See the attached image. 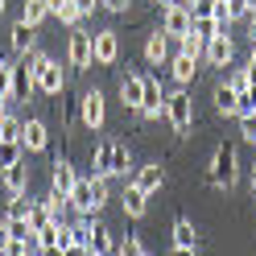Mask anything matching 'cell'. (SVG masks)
<instances>
[{"label":"cell","mask_w":256,"mask_h":256,"mask_svg":"<svg viewBox=\"0 0 256 256\" xmlns=\"http://www.w3.org/2000/svg\"><path fill=\"white\" fill-rule=\"evenodd\" d=\"M120 206H124V215H128V219H145V211H149V194L128 182V186H124V194H120Z\"/></svg>","instance_id":"21"},{"label":"cell","mask_w":256,"mask_h":256,"mask_svg":"<svg viewBox=\"0 0 256 256\" xmlns=\"http://www.w3.org/2000/svg\"><path fill=\"white\" fill-rule=\"evenodd\" d=\"M38 91V78H34V58H21L8 66V104H25L29 95Z\"/></svg>","instance_id":"4"},{"label":"cell","mask_w":256,"mask_h":256,"mask_svg":"<svg viewBox=\"0 0 256 256\" xmlns=\"http://www.w3.org/2000/svg\"><path fill=\"white\" fill-rule=\"evenodd\" d=\"M8 244H12V236H8V223H4V219H0V252H4Z\"/></svg>","instance_id":"43"},{"label":"cell","mask_w":256,"mask_h":256,"mask_svg":"<svg viewBox=\"0 0 256 256\" xmlns=\"http://www.w3.org/2000/svg\"><path fill=\"white\" fill-rule=\"evenodd\" d=\"M0 256H34V248H29L25 240H12V244H8L4 252H0Z\"/></svg>","instance_id":"38"},{"label":"cell","mask_w":256,"mask_h":256,"mask_svg":"<svg viewBox=\"0 0 256 256\" xmlns=\"http://www.w3.org/2000/svg\"><path fill=\"white\" fill-rule=\"evenodd\" d=\"M91 256H104V252H91Z\"/></svg>","instance_id":"52"},{"label":"cell","mask_w":256,"mask_h":256,"mask_svg":"<svg viewBox=\"0 0 256 256\" xmlns=\"http://www.w3.org/2000/svg\"><path fill=\"white\" fill-rule=\"evenodd\" d=\"M46 223H54L50 211H46V202L42 198H29V232H42Z\"/></svg>","instance_id":"31"},{"label":"cell","mask_w":256,"mask_h":256,"mask_svg":"<svg viewBox=\"0 0 256 256\" xmlns=\"http://www.w3.org/2000/svg\"><path fill=\"white\" fill-rule=\"evenodd\" d=\"M145 252V244H140V236H116V256H140Z\"/></svg>","instance_id":"33"},{"label":"cell","mask_w":256,"mask_h":256,"mask_svg":"<svg viewBox=\"0 0 256 256\" xmlns=\"http://www.w3.org/2000/svg\"><path fill=\"white\" fill-rule=\"evenodd\" d=\"M66 62L70 70H91L95 66V50H91V34L87 29H70V42H66Z\"/></svg>","instance_id":"6"},{"label":"cell","mask_w":256,"mask_h":256,"mask_svg":"<svg viewBox=\"0 0 256 256\" xmlns=\"http://www.w3.org/2000/svg\"><path fill=\"white\" fill-rule=\"evenodd\" d=\"M178 50H186V54H194V58H202V50H206V42H202L198 34H186V38H178Z\"/></svg>","instance_id":"36"},{"label":"cell","mask_w":256,"mask_h":256,"mask_svg":"<svg viewBox=\"0 0 256 256\" xmlns=\"http://www.w3.org/2000/svg\"><path fill=\"white\" fill-rule=\"evenodd\" d=\"M46 17H50L46 0H25V4H21V21H29V25H42Z\"/></svg>","instance_id":"30"},{"label":"cell","mask_w":256,"mask_h":256,"mask_svg":"<svg viewBox=\"0 0 256 256\" xmlns=\"http://www.w3.org/2000/svg\"><path fill=\"white\" fill-rule=\"evenodd\" d=\"M202 58L211 62L215 70H223V66H232V62H236V42H232L228 34H215L211 42H206V50H202Z\"/></svg>","instance_id":"10"},{"label":"cell","mask_w":256,"mask_h":256,"mask_svg":"<svg viewBox=\"0 0 256 256\" xmlns=\"http://www.w3.org/2000/svg\"><path fill=\"white\" fill-rule=\"evenodd\" d=\"M21 128H25V120L4 112V120H0V140H21Z\"/></svg>","instance_id":"32"},{"label":"cell","mask_w":256,"mask_h":256,"mask_svg":"<svg viewBox=\"0 0 256 256\" xmlns=\"http://www.w3.org/2000/svg\"><path fill=\"white\" fill-rule=\"evenodd\" d=\"M248 38L256 42V12H248Z\"/></svg>","instance_id":"45"},{"label":"cell","mask_w":256,"mask_h":256,"mask_svg":"<svg viewBox=\"0 0 256 256\" xmlns=\"http://www.w3.org/2000/svg\"><path fill=\"white\" fill-rule=\"evenodd\" d=\"M140 100H145V74L128 66V74L120 78V104H124V112H136Z\"/></svg>","instance_id":"11"},{"label":"cell","mask_w":256,"mask_h":256,"mask_svg":"<svg viewBox=\"0 0 256 256\" xmlns=\"http://www.w3.org/2000/svg\"><path fill=\"white\" fill-rule=\"evenodd\" d=\"M240 120V136L248 140V145H256V112H244V116H236Z\"/></svg>","instance_id":"35"},{"label":"cell","mask_w":256,"mask_h":256,"mask_svg":"<svg viewBox=\"0 0 256 256\" xmlns=\"http://www.w3.org/2000/svg\"><path fill=\"white\" fill-rule=\"evenodd\" d=\"M252 198H256V166H252Z\"/></svg>","instance_id":"48"},{"label":"cell","mask_w":256,"mask_h":256,"mask_svg":"<svg viewBox=\"0 0 256 256\" xmlns=\"http://www.w3.org/2000/svg\"><path fill=\"white\" fill-rule=\"evenodd\" d=\"M62 256H91V248H87V244H66Z\"/></svg>","instance_id":"42"},{"label":"cell","mask_w":256,"mask_h":256,"mask_svg":"<svg viewBox=\"0 0 256 256\" xmlns=\"http://www.w3.org/2000/svg\"><path fill=\"white\" fill-rule=\"evenodd\" d=\"M0 186H4L8 198H25V194H29V166L17 162L12 170H4V174H0Z\"/></svg>","instance_id":"17"},{"label":"cell","mask_w":256,"mask_h":256,"mask_svg":"<svg viewBox=\"0 0 256 256\" xmlns=\"http://www.w3.org/2000/svg\"><path fill=\"white\" fill-rule=\"evenodd\" d=\"M228 83H232V87H236V95H240V91L248 87V70H232V74H228Z\"/></svg>","instance_id":"39"},{"label":"cell","mask_w":256,"mask_h":256,"mask_svg":"<svg viewBox=\"0 0 256 256\" xmlns=\"http://www.w3.org/2000/svg\"><path fill=\"white\" fill-rule=\"evenodd\" d=\"M74 4H78V12H83V21L91 17V12H95V8H104V4H100V0H74Z\"/></svg>","instance_id":"40"},{"label":"cell","mask_w":256,"mask_h":256,"mask_svg":"<svg viewBox=\"0 0 256 256\" xmlns=\"http://www.w3.org/2000/svg\"><path fill=\"white\" fill-rule=\"evenodd\" d=\"M78 120H83V128H91V132H100V128H104V120H108V100H104L100 87L78 95Z\"/></svg>","instance_id":"5"},{"label":"cell","mask_w":256,"mask_h":256,"mask_svg":"<svg viewBox=\"0 0 256 256\" xmlns=\"http://www.w3.org/2000/svg\"><path fill=\"white\" fill-rule=\"evenodd\" d=\"M194 74H198V58L194 54H186V50L170 54V78L178 87H190V83H194Z\"/></svg>","instance_id":"16"},{"label":"cell","mask_w":256,"mask_h":256,"mask_svg":"<svg viewBox=\"0 0 256 256\" xmlns=\"http://www.w3.org/2000/svg\"><path fill=\"white\" fill-rule=\"evenodd\" d=\"M87 248H91V252H104V256L116 252V232H112L100 215H91V244H87Z\"/></svg>","instance_id":"20"},{"label":"cell","mask_w":256,"mask_h":256,"mask_svg":"<svg viewBox=\"0 0 256 256\" xmlns=\"http://www.w3.org/2000/svg\"><path fill=\"white\" fill-rule=\"evenodd\" d=\"M162 29H166L170 38H186V34H190V8L166 4V8H162Z\"/></svg>","instance_id":"18"},{"label":"cell","mask_w":256,"mask_h":256,"mask_svg":"<svg viewBox=\"0 0 256 256\" xmlns=\"http://www.w3.org/2000/svg\"><path fill=\"white\" fill-rule=\"evenodd\" d=\"M215 112H219V116H240V95H236V87L232 83H219L215 87Z\"/></svg>","instance_id":"22"},{"label":"cell","mask_w":256,"mask_h":256,"mask_svg":"<svg viewBox=\"0 0 256 256\" xmlns=\"http://www.w3.org/2000/svg\"><path fill=\"white\" fill-rule=\"evenodd\" d=\"M140 256H149V252H140Z\"/></svg>","instance_id":"53"},{"label":"cell","mask_w":256,"mask_h":256,"mask_svg":"<svg viewBox=\"0 0 256 256\" xmlns=\"http://www.w3.org/2000/svg\"><path fill=\"white\" fill-rule=\"evenodd\" d=\"M174 248H198V228L186 215L174 219Z\"/></svg>","instance_id":"25"},{"label":"cell","mask_w":256,"mask_h":256,"mask_svg":"<svg viewBox=\"0 0 256 256\" xmlns=\"http://www.w3.org/2000/svg\"><path fill=\"white\" fill-rule=\"evenodd\" d=\"M100 4H104L108 12H128V4H132V0H100Z\"/></svg>","instance_id":"41"},{"label":"cell","mask_w":256,"mask_h":256,"mask_svg":"<svg viewBox=\"0 0 256 256\" xmlns=\"http://www.w3.org/2000/svg\"><path fill=\"white\" fill-rule=\"evenodd\" d=\"M206 182H211L215 190H232L240 182V149L236 145H219L211 166H206Z\"/></svg>","instance_id":"1"},{"label":"cell","mask_w":256,"mask_h":256,"mask_svg":"<svg viewBox=\"0 0 256 256\" xmlns=\"http://www.w3.org/2000/svg\"><path fill=\"white\" fill-rule=\"evenodd\" d=\"M21 145H25V153H46V149H50V128H46L42 116H29V120H25Z\"/></svg>","instance_id":"9"},{"label":"cell","mask_w":256,"mask_h":256,"mask_svg":"<svg viewBox=\"0 0 256 256\" xmlns=\"http://www.w3.org/2000/svg\"><path fill=\"white\" fill-rule=\"evenodd\" d=\"M244 112H256V87L252 83L240 91V116H244Z\"/></svg>","instance_id":"37"},{"label":"cell","mask_w":256,"mask_h":256,"mask_svg":"<svg viewBox=\"0 0 256 256\" xmlns=\"http://www.w3.org/2000/svg\"><path fill=\"white\" fill-rule=\"evenodd\" d=\"M228 21H219V17H194V21H190V34H198L202 42H211L215 34H228Z\"/></svg>","instance_id":"26"},{"label":"cell","mask_w":256,"mask_h":256,"mask_svg":"<svg viewBox=\"0 0 256 256\" xmlns=\"http://www.w3.org/2000/svg\"><path fill=\"white\" fill-rule=\"evenodd\" d=\"M74 182H78V170L66 162V157H54V162H50V190H58V194L70 198Z\"/></svg>","instance_id":"14"},{"label":"cell","mask_w":256,"mask_h":256,"mask_svg":"<svg viewBox=\"0 0 256 256\" xmlns=\"http://www.w3.org/2000/svg\"><path fill=\"white\" fill-rule=\"evenodd\" d=\"M223 12V0H194V4H190V21L194 17H219Z\"/></svg>","instance_id":"34"},{"label":"cell","mask_w":256,"mask_h":256,"mask_svg":"<svg viewBox=\"0 0 256 256\" xmlns=\"http://www.w3.org/2000/svg\"><path fill=\"white\" fill-rule=\"evenodd\" d=\"M29 58H34V78H38V91H42V95H50V100H58V95L66 91V74H62V62H54L46 50H34Z\"/></svg>","instance_id":"2"},{"label":"cell","mask_w":256,"mask_h":256,"mask_svg":"<svg viewBox=\"0 0 256 256\" xmlns=\"http://www.w3.org/2000/svg\"><path fill=\"white\" fill-rule=\"evenodd\" d=\"M140 116L145 120H162L166 116V95H162V83H157L153 74H145V100H140Z\"/></svg>","instance_id":"12"},{"label":"cell","mask_w":256,"mask_h":256,"mask_svg":"<svg viewBox=\"0 0 256 256\" xmlns=\"http://www.w3.org/2000/svg\"><path fill=\"white\" fill-rule=\"evenodd\" d=\"M17 162H25V145L21 140H0V174L12 170Z\"/></svg>","instance_id":"28"},{"label":"cell","mask_w":256,"mask_h":256,"mask_svg":"<svg viewBox=\"0 0 256 256\" xmlns=\"http://www.w3.org/2000/svg\"><path fill=\"white\" fill-rule=\"evenodd\" d=\"M4 4H8V0H0V12H4Z\"/></svg>","instance_id":"51"},{"label":"cell","mask_w":256,"mask_h":256,"mask_svg":"<svg viewBox=\"0 0 256 256\" xmlns=\"http://www.w3.org/2000/svg\"><path fill=\"white\" fill-rule=\"evenodd\" d=\"M70 211H74V215H100V211H104V198L95 194V174L74 182V190H70Z\"/></svg>","instance_id":"7"},{"label":"cell","mask_w":256,"mask_h":256,"mask_svg":"<svg viewBox=\"0 0 256 256\" xmlns=\"http://www.w3.org/2000/svg\"><path fill=\"white\" fill-rule=\"evenodd\" d=\"M157 4H162V8H166V4H174V0H157Z\"/></svg>","instance_id":"50"},{"label":"cell","mask_w":256,"mask_h":256,"mask_svg":"<svg viewBox=\"0 0 256 256\" xmlns=\"http://www.w3.org/2000/svg\"><path fill=\"white\" fill-rule=\"evenodd\" d=\"M145 62L149 66H162V62H170V34L162 25L153 29V34L145 38Z\"/></svg>","instance_id":"19"},{"label":"cell","mask_w":256,"mask_h":256,"mask_svg":"<svg viewBox=\"0 0 256 256\" xmlns=\"http://www.w3.org/2000/svg\"><path fill=\"white\" fill-rule=\"evenodd\" d=\"M42 202H46V211H50V219H54V223H66V215H70V198H66V194L50 190V194H46Z\"/></svg>","instance_id":"27"},{"label":"cell","mask_w":256,"mask_h":256,"mask_svg":"<svg viewBox=\"0 0 256 256\" xmlns=\"http://www.w3.org/2000/svg\"><path fill=\"white\" fill-rule=\"evenodd\" d=\"M132 186H136V190H145V194L162 190V186H166V166H162V162H145V166H136V170H132Z\"/></svg>","instance_id":"13"},{"label":"cell","mask_w":256,"mask_h":256,"mask_svg":"<svg viewBox=\"0 0 256 256\" xmlns=\"http://www.w3.org/2000/svg\"><path fill=\"white\" fill-rule=\"evenodd\" d=\"M38 256H62V248H54V244L50 248H38Z\"/></svg>","instance_id":"46"},{"label":"cell","mask_w":256,"mask_h":256,"mask_svg":"<svg viewBox=\"0 0 256 256\" xmlns=\"http://www.w3.org/2000/svg\"><path fill=\"white\" fill-rule=\"evenodd\" d=\"M174 256H194V248H174Z\"/></svg>","instance_id":"47"},{"label":"cell","mask_w":256,"mask_h":256,"mask_svg":"<svg viewBox=\"0 0 256 256\" xmlns=\"http://www.w3.org/2000/svg\"><path fill=\"white\" fill-rule=\"evenodd\" d=\"M8 46H12V54L25 58V54H34L38 50V25H29V21H17L8 29Z\"/></svg>","instance_id":"15"},{"label":"cell","mask_w":256,"mask_h":256,"mask_svg":"<svg viewBox=\"0 0 256 256\" xmlns=\"http://www.w3.org/2000/svg\"><path fill=\"white\" fill-rule=\"evenodd\" d=\"M166 120H170V128H174L178 136H190V132H194V100L186 95V87H178V91L166 95Z\"/></svg>","instance_id":"3"},{"label":"cell","mask_w":256,"mask_h":256,"mask_svg":"<svg viewBox=\"0 0 256 256\" xmlns=\"http://www.w3.org/2000/svg\"><path fill=\"white\" fill-rule=\"evenodd\" d=\"M244 70H248V83H252V87H256V54H252V58H248V66H244Z\"/></svg>","instance_id":"44"},{"label":"cell","mask_w":256,"mask_h":256,"mask_svg":"<svg viewBox=\"0 0 256 256\" xmlns=\"http://www.w3.org/2000/svg\"><path fill=\"white\" fill-rule=\"evenodd\" d=\"M46 8H50V17H58L62 25H83V12H78V4L74 0H46Z\"/></svg>","instance_id":"23"},{"label":"cell","mask_w":256,"mask_h":256,"mask_svg":"<svg viewBox=\"0 0 256 256\" xmlns=\"http://www.w3.org/2000/svg\"><path fill=\"white\" fill-rule=\"evenodd\" d=\"M128 170H136L132 166V149H128L124 140H112V174H128Z\"/></svg>","instance_id":"29"},{"label":"cell","mask_w":256,"mask_h":256,"mask_svg":"<svg viewBox=\"0 0 256 256\" xmlns=\"http://www.w3.org/2000/svg\"><path fill=\"white\" fill-rule=\"evenodd\" d=\"M4 112H8V104H0V120H4Z\"/></svg>","instance_id":"49"},{"label":"cell","mask_w":256,"mask_h":256,"mask_svg":"<svg viewBox=\"0 0 256 256\" xmlns=\"http://www.w3.org/2000/svg\"><path fill=\"white\" fill-rule=\"evenodd\" d=\"M91 174L95 178H116V174H112V140H100V145L91 149Z\"/></svg>","instance_id":"24"},{"label":"cell","mask_w":256,"mask_h":256,"mask_svg":"<svg viewBox=\"0 0 256 256\" xmlns=\"http://www.w3.org/2000/svg\"><path fill=\"white\" fill-rule=\"evenodd\" d=\"M91 50H95V62H100V66H116V62H120V34H116V29L91 34Z\"/></svg>","instance_id":"8"}]
</instances>
